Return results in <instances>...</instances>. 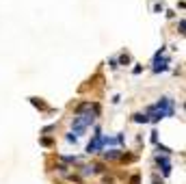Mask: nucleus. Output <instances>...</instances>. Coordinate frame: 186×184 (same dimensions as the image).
<instances>
[{
    "label": "nucleus",
    "instance_id": "f257e3e1",
    "mask_svg": "<svg viewBox=\"0 0 186 184\" xmlns=\"http://www.w3.org/2000/svg\"><path fill=\"white\" fill-rule=\"evenodd\" d=\"M154 108H158V111H162L167 117H171V115H173V100H171V97H162L158 104H154Z\"/></svg>",
    "mask_w": 186,
    "mask_h": 184
},
{
    "label": "nucleus",
    "instance_id": "f03ea898",
    "mask_svg": "<svg viewBox=\"0 0 186 184\" xmlns=\"http://www.w3.org/2000/svg\"><path fill=\"white\" fill-rule=\"evenodd\" d=\"M156 163L162 167V173H165V176H169V173H171V163L167 160V156H160V154H158V156H156Z\"/></svg>",
    "mask_w": 186,
    "mask_h": 184
},
{
    "label": "nucleus",
    "instance_id": "7ed1b4c3",
    "mask_svg": "<svg viewBox=\"0 0 186 184\" xmlns=\"http://www.w3.org/2000/svg\"><path fill=\"white\" fill-rule=\"evenodd\" d=\"M132 119H134L137 124H147V121H149V117H147V115H143V113H134V115H132Z\"/></svg>",
    "mask_w": 186,
    "mask_h": 184
},
{
    "label": "nucleus",
    "instance_id": "20e7f679",
    "mask_svg": "<svg viewBox=\"0 0 186 184\" xmlns=\"http://www.w3.org/2000/svg\"><path fill=\"white\" fill-rule=\"evenodd\" d=\"M119 156H121V154H119L117 149H108V152H104V158H106V160H113V158H119Z\"/></svg>",
    "mask_w": 186,
    "mask_h": 184
},
{
    "label": "nucleus",
    "instance_id": "39448f33",
    "mask_svg": "<svg viewBox=\"0 0 186 184\" xmlns=\"http://www.w3.org/2000/svg\"><path fill=\"white\" fill-rule=\"evenodd\" d=\"M30 102H33L37 108H41V111H48V106L44 104V102H41V100H37V97H30Z\"/></svg>",
    "mask_w": 186,
    "mask_h": 184
},
{
    "label": "nucleus",
    "instance_id": "423d86ee",
    "mask_svg": "<svg viewBox=\"0 0 186 184\" xmlns=\"http://www.w3.org/2000/svg\"><path fill=\"white\" fill-rule=\"evenodd\" d=\"M41 145H46V147H50V145H52V139L44 137V139H41Z\"/></svg>",
    "mask_w": 186,
    "mask_h": 184
},
{
    "label": "nucleus",
    "instance_id": "0eeeda50",
    "mask_svg": "<svg viewBox=\"0 0 186 184\" xmlns=\"http://www.w3.org/2000/svg\"><path fill=\"white\" fill-rule=\"evenodd\" d=\"M119 63H121V65H126V63H130V56H128V54H123V56L119 59Z\"/></svg>",
    "mask_w": 186,
    "mask_h": 184
},
{
    "label": "nucleus",
    "instance_id": "6e6552de",
    "mask_svg": "<svg viewBox=\"0 0 186 184\" xmlns=\"http://www.w3.org/2000/svg\"><path fill=\"white\" fill-rule=\"evenodd\" d=\"M130 182H132V184H139V176H132V178H130Z\"/></svg>",
    "mask_w": 186,
    "mask_h": 184
}]
</instances>
